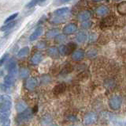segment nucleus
<instances>
[{"label":"nucleus","mask_w":126,"mask_h":126,"mask_svg":"<svg viewBox=\"0 0 126 126\" xmlns=\"http://www.w3.org/2000/svg\"><path fill=\"white\" fill-rule=\"evenodd\" d=\"M29 74H30V72L28 68H22L20 71V77L22 78H28L29 76Z\"/></svg>","instance_id":"obj_22"},{"label":"nucleus","mask_w":126,"mask_h":126,"mask_svg":"<svg viewBox=\"0 0 126 126\" xmlns=\"http://www.w3.org/2000/svg\"><path fill=\"white\" fill-rule=\"evenodd\" d=\"M65 90V85L64 84H59L58 86H55L54 88V92L57 93V94H60L62 93L63 90Z\"/></svg>","instance_id":"obj_25"},{"label":"nucleus","mask_w":126,"mask_h":126,"mask_svg":"<svg viewBox=\"0 0 126 126\" xmlns=\"http://www.w3.org/2000/svg\"><path fill=\"white\" fill-rule=\"evenodd\" d=\"M2 126H10V119H7L6 121H2Z\"/></svg>","instance_id":"obj_35"},{"label":"nucleus","mask_w":126,"mask_h":126,"mask_svg":"<svg viewBox=\"0 0 126 126\" xmlns=\"http://www.w3.org/2000/svg\"><path fill=\"white\" fill-rule=\"evenodd\" d=\"M69 13V8L68 7H63V8L58 9L54 12L55 17L57 18H66L65 16Z\"/></svg>","instance_id":"obj_7"},{"label":"nucleus","mask_w":126,"mask_h":126,"mask_svg":"<svg viewBox=\"0 0 126 126\" xmlns=\"http://www.w3.org/2000/svg\"><path fill=\"white\" fill-rule=\"evenodd\" d=\"M115 17L113 16V15H110V16L105 18L103 20H102L100 23V26L102 29H106V28H110L111 27L114 22H115Z\"/></svg>","instance_id":"obj_3"},{"label":"nucleus","mask_w":126,"mask_h":126,"mask_svg":"<svg viewBox=\"0 0 126 126\" xmlns=\"http://www.w3.org/2000/svg\"><path fill=\"white\" fill-rule=\"evenodd\" d=\"M10 115V111H5V112H0V121H4L7 120Z\"/></svg>","instance_id":"obj_23"},{"label":"nucleus","mask_w":126,"mask_h":126,"mask_svg":"<svg viewBox=\"0 0 126 126\" xmlns=\"http://www.w3.org/2000/svg\"><path fill=\"white\" fill-rule=\"evenodd\" d=\"M94 2H99V1H102V0H93Z\"/></svg>","instance_id":"obj_38"},{"label":"nucleus","mask_w":126,"mask_h":126,"mask_svg":"<svg viewBox=\"0 0 126 126\" xmlns=\"http://www.w3.org/2000/svg\"><path fill=\"white\" fill-rule=\"evenodd\" d=\"M109 105L113 110H117L120 109L121 105V98L119 96H113L109 101Z\"/></svg>","instance_id":"obj_2"},{"label":"nucleus","mask_w":126,"mask_h":126,"mask_svg":"<svg viewBox=\"0 0 126 126\" xmlns=\"http://www.w3.org/2000/svg\"><path fill=\"white\" fill-rule=\"evenodd\" d=\"M77 49V45L73 42H70L68 45H65V55H69L74 52Z\"/></svg>","instance_id":"obj_13"},{"label":"nucleus","mask_w":126,"mask_h":126,"mask_svg":"<svg viewBox=\"0 0 126 126\" xmlns=\"http://www.w3.org/2000/svg\"><path fill=\"white\" fill-rule=\"evenodd\" d=\"M117 12L121 15H126V1L121 2L117 5Z\"/></svg>","instance_id":"obj_14"},{"label":"nucleus","mask_w":126,"mask_h":126,"mask_svg":"<svg viewBox=\"0 0 126 126\" xmlns=\"http://www.w3.org/2000/svg\"><path fill=\"white\" fill-rule=\"evenodd\" d=\"M92 17V12L90 10H82L78 14V19L80 22H86Z\"/></svg>","instance_id":"obj_6"},{"label":"nucleus","mask_w":126,"mask_h":126,"mask_svg":"<svg viewBox=\"0 0 126 126\" xmlns=\"http://www.w3.org/2000/svg\"><path fill=\"white\" fill-rule=\"evenodd\" d=\"M54 40L55 41H56L57 43H59V42H62L64 41L65 40V37L64 36V35H60L58 34V36H56L54 37Z\"/></svg>","instance_id":"obj_29"},{"label":"nucleus","mask_w":126,"mask_h":126,"mask_svg":"<svg viewBox=\"0 0 126 126\" xmlns=\"http://www.w3.org/2000/svg\"><path fill=\"white\" fill-rule=\"evenodd\" d=\"M59 34V29H50L46 33V37L47 38H54L56 36Z\"/></svg>","instance_id":"obj_15"},{"label":"nucleus","mask_w":126,"mask_h":126,"mask_svg":"<svg viewBox=\"0 0 126 126\" xmlns=\"http://www.w3.org/2000/svg\"><path fill=\"white\" fill-rule=\"evenodd\" d=\"M68 119L70 120V121H77V117L75 116H69Z\"/></svg>","instance_id":"obj_36"},{"label":"nucleus","mask_w":126,"mask_h":126,"mask_svg":"<svg viewBox=\"0 0 126 126\" xmlns=\"http://www.w3.org/2000/svg\"><path fill=\"white\" fill-rule=\"evenodd\" d=\"M17 118L19 122L29 121L32 118V111L29 109H26L25 110H24L23 112L19 113Z\"/></svg>","instance_id":"obj_1"},{"label":"nucleus","mask_w":126,"mask_h":126,"mask_svg":"<svg viewBox=\"0 0 126 126\" xmlns=\"http://www.w3.org/2000/svg\"><path fill=\"white\" fill-rule=\"evenodd\" d=\"M87 40V35L84 32H80L77 35V41L80 43L84 42Z\"/></svg>","instance_id":"obj_21"},{"label":"nucleus","mask_w":126,"mask_h":126,"mask_svg":"<svg viewBox=\"0 0 126 126\" xmlns=\"http://www.w3.org/2000/svg\"><path fill=\"white\" fill-rule=\"evenodd\" d=\"M84 56V52L83 50H77L73 52L72 59L75 61H80Z\"/></svg>","instance_id":"obj_9"},{"label":"nucleus","mask_w":126,"mask_h":126,"mask_svg":"<svg viewBox=\"0 0 126 126\" xmlns=\"http://www.w3.org/2000/svg\"><path fill=\"white\" fill-rule=\"evenodd\" d=\"M48 52V55H50V56L52 57H58L59 55V51L58 49L56 48V47H52V48H50L47 51Z\"/></svg>","instance_id":"obj_19"},{"label":"nucleus","mask_w":126,"mask_h":126,"mask_svg":"<svg viewBox=\"0 0 126 126\" xmlns=\"http://www.w3.org/2000/svg\"><path fill=\"white\" fill-rule=\"evenodd\" d=\"M37 85V81L34 78H29V79L26 81V88L29 89V90H32L35 88V86Z\"/></svg>","instance_id":"obj_10"},{"label":"nucleus","mask_w":126,"mask_h":126,"mask_svg":"<svg viewBox=\"0 0 126 126\" xmlns=\"http://www.w3.org/2000/svg\"><path fill=\"white\" fill-rule=\"evenodd\" d=\"M43 27L39 26L38 28H36V29H35V30L34 31V32L31 34V36L29 37V40H30L31 41H35L36 39H38V38L43 34Z\"/></svg>","instance_id":"obj_8"},{"label":"nucleus","mask_w":126,"mask_h":126,"mask_svg":"<svg viewBox=\"0 0 126 126\" xmlns=\"http://www.w3.org/2000/svg\"><path fill=\"white\" fill-rule=\"evenodd\" d=\"M4 101V95H2V94H0V104H2Z\"/></svg>","instance_id":"obj_37"},{"label":"nucleus","mask_w":126,"mask_h":126,"mask_svg":"<svg viewBox=\"0 0 126 126\" xmlns=\"http://www.w3.org/2000/svg\"><path fill=\"white\" fill-rule=\"evenodd\" d=\"M91 25H92V22H88V21L83 22L82 25H81L82 28H84V29H88Z\"/></svg>","instance_id":"obj_31"},{"label":"nucleus","mask_w":126,"mask_h":126,"mask_svg":"<svg viewBox=\"0 0 126 126\" xmlns=\"http://www.w3.org/2000/svg\"><path fill=\"white\" fill-rule=\"evenodd\" d=\"M17 15H18V13H15V14H11L10 16H9L8 17L6 20H5V24H6V23H9V22H12V21H14V19L17 17Z\"/></svg>","instance_id":"obj_26"},{"label":"nucleus","mask_w":126,"mask_h":126,"mask_svg":"<svg viewBox=\"0 0 126 126\" xmlns=\"http://www.w3.org/2000/svg\"><path fill=\"white\" fill-rule=\"evenodd\" d=\"M97 121V115L94 112H90L87 113L84 118V124L85 125H92L95 123Z\"/></svg>","instance_id":"obj_4"},{"label":"nucleus","mask_w":126,"mask_h":126,"mask_svg":"<svg viewBox=\"0 0 126 126\" xmlns=\"http://www.w3.org/2000/svg\"><path fill=\"white\" fill-rule=\"evenodd\" d=\"M14 82V76H10V75H7V76H6L5 78H4V84H5L7 87H9V86L13 85Z\"/></svg>","instance_id":"obj_17"},{"label":"nucleus","mask_w":126,"mask_h":126,"mask_svg":"<svg viewBox=\"0 0 126 126\" xmlns=\"http://www.w3.org/2000/svg\"><path fill=\"white\" fill-rule=\"evenodd\" d=\"M15 67H17V63H16V61L14 60H10L9 61V63H8L6 68H7V70H10L13 68H15Z\"/></svg>","instance_id":"obj_27"},{"label":"nucleus","mask_w":126,"mask_h":126,"mask_svg":"<svg viewBox=\"0 0 126 126\" xmlns=\"http://www.w3.org/2000/svg\"><path fill=\"white\" fill-rule=\"evenodd\" d=\"M39 2V0H31V1L26 5V8H28V9L32 8V7H34L35 6H36Z\"/></svg>","instance_id":"obj_24"},{"label":"nucleus","mask_w":126,"mask_h":126,"mask_svg":"<svg viewBox=\"0 0 126 126\" xmlns=\"http://www.w3.org/2000/svg\"><path fill=\"white\" fill-rule=\"evenodd\" d=\"M16 109H17V111L18 113H21L27 109V105L25 101H19L17 103V105H16Z\"/></svg>","instance_id":"obj_16"},{"label":"nucleus","mask_w":126,"mask_h":126,"mask_svg":"<svg viewBox=\"0 0 126 126\" xmlns=\"http://www.w3.org/2000/svg\"><path fill=\"white\" fill-rule=\"evenodd\" d=\"M96 54H97V52H96V50H94V49H91L89 50L88 52H87V56H88V58H93L96 56Z\"/></svg>","instance_id":"obj_28"},{"label":"nucleus","mask_w":126,"mask_h":126,"mask_svg":"<svg viewBox=\"0 0 126 126\" xmlns=\"http://www.w3.org/2000/svg\"><path fill=\"white\" fill-rule=\"evenodd\" d=\"M46 1V0H39V2H45Z\"/></svg>","instance_id":"obj_39"},{"label":"nucleus","mask_w":126,"mask_h":126,"mask_svg":"<svg viewBox=\"0 0 126 126\" xmlns=\"http://www.w3.org/2000/svg\"><path fill=\"white\" fill-rule=\"evenodd\" d=\"M114 1H116V2H118V1H121V0H114Z\"/></svg>","instance_id":"obj_41"},{"label":"nucleus","mask_w":126,"mask_h":126,"mask_svg":"<svg viewBox=\"0 0 126 126\" xmlns=\"http://www.w3.org/2000/svg\"><path fill=\"white\" fill-rule=\"evenodd\" d=\"M108 13H109V9L106 6H100L96 10V14L98 16H104V15L107 14Z\"/></svg>","instance_id":"obj_12"},{"label":"nucleus","mask_w":126,"mask_h":126,"mask_svg":"<svg viewBox=\"0 0 126 126\" xmlns=\"http://www.w3.org/2000/svg\"><path fill=\"white\" fill-rule=\"evenodd\" d=\"M29 53V47H24V48H22L18 52L17 56L20 58H22V57H25V56H28Z\"/></svg>","instance_id":"obj_18"},{"label":"nucleus","mask_w":126,"mask_h":126,"mask_svg":"<svg viewBox=\"0 0 126 126\" xmlns=\"http://www.w3.org/2000/svg\"><path fill=\"white\" fill-rule=\"evenodd\" d=\"M50 121H51V119H50V116H47V118H46V117H44L43 118V123H44V124H48Z\"/></svg>","instance_id":"obj_34"},{"label":"nucleus","mask_w":126,"mask_h":126,"mask_svg":"<svg viewBox=\"0 0 126 126\" xmlns=\"http://www.w3.org/2000/svg\"><path fill=\"white\" fill-rule=\"evenodd\" d=\"M77 29V26L76 24L74 23H69V24L66 25L62 29V33L65 35H69V34H72L75 33Z\"/></svg>","instance_id":"obj_5"},{"label":"nucleus","mask_w":126,"mask_h":126,"mask_svg":"<svg viewBox=\"0 0 126 126\" xmlns=\"http://www.w3.org/2000/svg\"><path fill=\"white\" fill-rule=\"evenodd\" d=\"M50 126H58V125H50Z\"/></svg>","instance_id":"obj_40"},{"label":"nucleus","mask_w":126,"mask_h":126,"mask_svg":"<svg viewBox=\"0 0 126 126\" xmlns=\"http://www.w3.org/2000/svg\"><path fill=\"white\" fill-rule=\"evenodd\" d=\"M125 126H126V122H125Z\"/></svg>","instance_id":"obj_42"},{"label":"nucleus","mask_w":126,"mask_h":126,"mask_svg":"<svg viewBox=\"0 0 126 126\" xmlns=\"http://www.w3.org/2000/svg\"><path fill=\"white\" fill-rule=\"evenodd\" d=\"M47 47V43L45 41H39L36 44V48L39 49H45Z\"/></svg>","instance_id":"obj_30"},{"label":"nucleus","mask_w":126,"mask_h":126,"mask_svg":"<svg viewBox=\"0 0 126 126\" xmlns=\"http://www.w3.org/2000/svg\"><path fill=\"white\" fill-rule=\"evenodd\" d=\"M43 59V56L41 53H35L31 58V63L33 65H37L41 62Z\"/></svg>","instance_id":"obj_11"},{"label":"nucleus","mask_w":126,"mask_h":126,"mask_svg":"<svg viewBox=\"0 0 126 126\" xmlns=\"http://www.w3.org/2000/svg\"><path fill=\"white\" fill-rule=\"evenodd\" d=\"M8 56H9V55H8V54L6 53V54L4 55V56H3L1 59H0V67H1V66L4 64V63H5V62L6 61V60L8 59Z\"/></svg>","instance_id":"obj_32"},{"label":"nucleus","mask_w":126,"mask_h":126,"mask_svg":"<svg viewBox=\"0 0 126 126\" xmlns=\"http://www.w3.org/2000/svg\"><path fill=\"white\" fill-rule=\"evenodd\" d=\"M71 1V0H56L55 1V4L56 5H61V4H63V3H66Z\"/></svg>","instance_id":"obj_33"},{"label":"nucleus","mask_w":126,"mask_h":126,"mask_svg":"<svg viewBox=\"0 0 126 126\" xmlns=\"http://www.w3.org/2000/svg\"><path fill=\"white\" fill-rule=\"evenodd\" d=\"M16 25V22L15 21H12L9 23H6V24H5L4 25H2L1 27V29H0V30L1 31H6L8 29H10L11 28H13V27Z\"/></svg>","instance_id":"obj_20"}]
</instances>
